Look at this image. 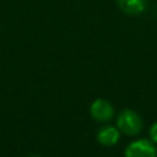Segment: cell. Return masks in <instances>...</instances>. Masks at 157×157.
I'll return each instance as SVG.
<instances>
[{"label":"cell","mask_w":157,"mask_h":157,"mask_svg":"<svg viewBox=\"0 0 157 157\" xmlns=\"http://www.w3.org/2000/svg\"><path fill=\"white\" fill-rule=\"evenodd\" d=\"M155 146L147 140H137L130 144L125 150L126 157H156Z\"/></svg>","instance_id":"2"},{"label":"cell","mask_w":157,"mask_h":157,"mask_svg":"<svg viewBox=\"0 0 157 157\" xmlns=\"http://www.w3.org/2000/svg\"><path fill=\"white\" fill-rule=\"evenodd\" d=\"M118 128L128 135H135V134L140 132V130L142 128V121L135 112L125 109L119 114Z\"/></svg>","instance_id":"1"},{"label":"cell","mask_w":157,"mask_h":157,"mask_svg":"<svg viewBox=\"0 0 157 157\" xmlns=\"http://www.w3.org/2000/svg\"><path fill=\"white\" fill-rule=\"evenodd\" d=\"M150 134H151V137H152V140H153L155 142H157V123L152 125Z\"/></svg>","instance_id":"6"},{"label":"cell","mask_w":157,"mask_h":157,"mask_svg":"<svg viewBox=\"0 0 157 157\" xmlns=\"http://www.w3.org/2000/svg\"><path fill=\"white\" fill-rule=\"evenodd\" d=\"M119 7L128 15H139L145 10V0H117Z\"/></svg>","instance_id":"4"},{"label":"cell","mask_w":157,"mask_h":157,"mask_svg":"<svg viewBox=\"0 0 157 157\" xmlns=\"http://www.w3.org/2000/svg\"><path fill=\"white\" fill-rule=\"evenodd\" d=\"M91 114L96 120L105 121L113 117V108L107 101L97 99L91 105Z\"/></svg>","instance_id":"3"},{"label":"cell","mask_w":157,"mask_h":157,"mask_svg":"<svg viewBox=\"0 0 157 157\" xmlns=\"http://www.w3.org/2000/svg\"><path fill=\"white\" fill-rule=\"evenodd\" d=\"M98 141L104 146H112L114 145L119 139V132L113 126H104L98 131Z\"/></svg>","instance_id":"5"}]
</instances>
